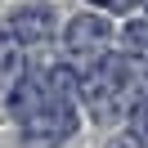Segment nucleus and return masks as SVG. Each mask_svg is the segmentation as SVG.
Here are the masks:
<instances>
[{
    "label": "nucleus",
    "mask_w": 148,
    "mask_h": 148,
    "mask_svg": "<svg viewBox=\"0 0 148 148\" xmlns=\"http://www.w3.org/2000/svg\"><path fill=\"white\" fill-rule=\"evenodd\" d=\"M72 130H76V108L63 103V99H54L45 112H36L32 121H23L18 139H23V148H58Z\"/></svg>",
    "instance_id": "f03ea898"
},
{
    "label": "nucleus",
    "mask_w": 148,
    "mask_h": 148,
    "mask_svg": "<svg viewBox=\"0 0 148 148\" xmlns=\"http://www.w3.org/2000/svg\"><path fill=\"white\" fill-rule=\"evenodd\" d=\"M54 18L58 14L49 9V5H23V9H14L9 18H5V36H9L14 45H40V40L54 36Z\"/></svg>",
    "instance_id": "7ed1b4c3"
},
{
    "label": "nucleus",
    "mask_w": 148,
    "mask_h": 148,
    "mask_svg": "<svg viewBox=\"0 0 148 148\" xmlns=\"http://www.w3.org/2000/svg\"><path fill=\"white\" fill-rule=\"evenodd\" d=\"M108 148H144V144H139V139L130 135V130H117V135L108 139Z\"/></svg>",
    "instance_id": "20e7f679"
},
{
    "label": "nucleus",
    "mask_w": 148,
    "mask_h": 148,
    "mask_svg": "<svg viewBox=\"0 0 148 148\" xmlns=\"http://www.w3.org/2000/svg\"><path fill=\"white\" fill-rule=\"evenodd\" d=\"M63 45H67V54L76 58V67H94L103 54H108V45H112V23L103 18V14H76L72 23L63 27Z\"/></svg>",
    "instance_id": "f257e3e1"
}]
</instances>
